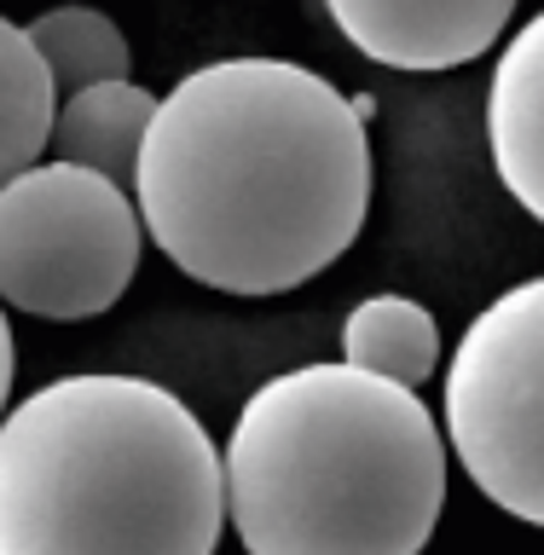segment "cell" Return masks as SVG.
Wrapping results in <instances>:
<instances>
[{"label": "cell", "mask_w": 544, "mask_h": 555, "mask_svg": "<svg viewBox=\"0 0 544 555\" xmlns=\"http://www.w3.org/2000/svg\"><path fill=\"white\" fill-rule=\"evenodd\" d=\"M134 203L146 237L203 289L284 295L365 232V116L307 64H203L156 99Z\"/></svg>", "instance_id": "obj_1"}, {"label": "cell", "mask_w": 544, "mask_h": 555, "mask_svg": "<svg viewBox=\"0 0 544 555\" xmlns=\"http://www.w3.org/2000/svg\"><path fill=\"white\" fill-rule=\"evenodd\" d=\"M226 463L163 382L81 371L0 416V555H215Z\"/></svg>", "instance_id": "obj_2"}, {"label": "cell", "mask_w": 544, "mask_h": 555, "mask_svg": "<svg viewBox=\"0 0 544 555\" xmlns=\"http://www.w3.org/2000/svg\"><path fill=\"white\" fill-rule=\"evenodd\" d=\"M441 503L429 405L359 364L261 382L226 440V515L250 555H423Z\"/></svg>", "instance_id": "obj_3"}, {"label": "cell", "mask_w": 544, "mask_h": 555, "mask_svg": "<svg viewBox=\"0 0 544 555\" xmlns=\"http://www.w3.org/2000/svg\"><path fill=\"white\" fill-rule=\"evenodd\" d=\"M146 220L93 168L35 163L0 185V301L76 324L122 301L139 272Z\"/></svg>", "instance_id": "obj_4"}, {"label": "cell", "mask_w": 544, "mask_h": 555, "mask_svg": "<svg viewBox=\"0 0 544 555\" xmlns=\"http://www.w3.org/2000/svg\"><path fill=\"white\" fill-rule=\"evenodd\" d=\"M441 416L481 498L544 527V278H521L469 319L441 371Z\"/></svg>", "instance_id": "obj_5"}, {"label": "cell", "mask_w": 544, "mask_h": 555, "mask_svg": "<svg viewBox=\"0 0 544 555\" xmlns=\"http://www.w3.org/2000/svg\"><path fill=\"white\" fill-rule=\"evenodd\" d=\"M325 12L371 64L458 69L498 47L516 0H325Z\"/></svg>", "instance_id": "obj_6"}, {"label": "cell", "mask_w": 544, "mask_h": 555, "mask_svg": "<svg viewBox=\"0 0 544 555\" xmlns=\"http://www.w3.org/2000/svg\"><path fill=\"white\" fill-rule=\"evenodd\" d=\"M486 151L504 191L544 225V12H533L493 64Z\"/></svg>", "instance_id": "obj_7"}, {"label": "cell", "mask_w": 544, "mask_h": 555, "mask_svg": "<svg viewBox=\"0 0 544 555\" xmlns=\"http://www.w3.org/2000/svg\"><path fill=\"white\" fill-rule=\"evenodd\" d=\"M151 116H156V93L139 87L134 76L128 81L81 87V93L59 99V116H52V151H59V163L93 168L111 185L134 191Z\"/></svg>", "instance_id": "obj_8"}, {"label": "cell", "mask_w": 544, "mask_h": 555, "mask_svg": "<svg viewBox=\"0 0 544 555\" xmlns=\"http://www.w3.org/2000/svg\"><path fill=\"white\" fill-rule=\"evenodd\" d=\"M342 364H359L417 393L441 371V324L412 295H371L342 324Z\"/></svg>", "instance_id": "obj_9"}, {"label": "cell", "mask_w": 544, "mask_h": 555, "mask_svg": "<svg viewBox=\"0 0 544 555\" xmlns=\"http://www.w3.org/2000/svg\"><path fill=\"white\" fill-rule=\"evenodd\" d=\"M52 116H59V87L41 52L24 24L0 17V185L41 163V151L52 145Z\"/></svg>", "instance_id": "obj_10"}, {"label": "cell", "mask_w": 544, "mask_h": 555, "mask_svg": "<svg viewBox=\"0 0 544 555\" xmlns=\"http://www.w3.org/2000/svg\"><path fill=\"white\" fill-rule=\"evenodd\" d=\"M24 35L41 52L59 99L81 93V87H99V81H128V35L99 7H52L41 17H29Z\"/></svg>", "instance_id": "obj_11"}, {"label": "cell", "mask_w": 544, "mask_h": 555, "mask_svg": "<svg viewBox=\"0 0 544 555\" xmlns=\"http://www.w3.org/2000/svg\"><path fill=\"white\" fill-rule=\"evenodd\" d=\"M7 393H12V324L0 312V411H7Z\"/></svg>", "instance_id": "obj_12"}]
</instances>
